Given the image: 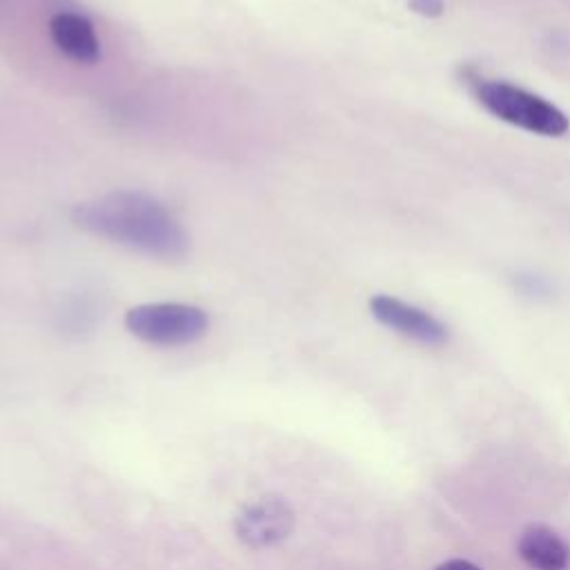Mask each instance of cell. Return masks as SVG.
I'll list each match as a JSON object with an SVG mask.
<instances>
[{"mask_svg":"<svg viewBox=\"0 0 570 570\" xmlns=\"http://www.w3.org/2000/svg\"><path fill=\"white\" fill-rule=\"evenodd\" d=\"M434 570H481V568H476L474 563L463 561V559H452V561L441 563V566H439V568H434Z\"/></svg>","mask_w":570,"mask_h":570,"instance_id":"cell-9","label":"cell"},{"mask_svg":"<svg viewBox=\"0 0 570 570\" xmlns=\"http://www.w3.org/2000/svg\"><path fill=\"white\" fill-rule=\"evenodd\" d=\"M294 525L292 508L278 497H265L240 510L236 534L249 548H267L283 541Z\"/></svg>","mask_w":570,"mask_h":570,"instance_id":"cell-5","label":"cell"},{"mask_svg":"<svg viewBox=\"0 0 570 570\" xmlns=\"http://www.w3.org/2000/svg\"><path fill=\"white\" fill-rule=\"evenodd\" d=\"M519 554L532 570H566L570 563L568 543L546 525H528L521 532Z\"/></svg>","mask_w":570,"mask_h":570,"instance_id":"cell-7","label":"cell"},{"mask_svg":"<svg viewBox=\"0 0 570 570\" xmlns=\"http://www.w3.org/2000/svg\"><path fill=\"white\" fill-rule=\"evenodd\" d=\"M474 98L499 120L510 122L514 127H521L525 131L539 134V136H563L570 127L568 116L548 102L546 98L521 89L510 82H497V80H472L470 82Z\"/></svg>","mask_w":570,"mask_h":570,"instance_id":"cell-2","label":"cell"},{"mask_svg":"<svg viewBox=\"0 0 570 570\" xmlns=\"http://www.w3.org/2000/svg\"><path fill=\"white\" fill-rule=\"evenodd\" d=\"M49 36L60 53L67 58L94 65L100 60V42L89 18L71 11H60L49 20Z\"/></svg>","mask_w":570,"mask_h":570,"instance_id":"cell-6","label":"cell"},{"mask_svg":"<svg viewBox=\"0 0 570 570\" xmlns=\"http://www.w3.org/2000/svg\"><path fill=\"white\" fill-rule=\"evenodd\" d=\"M407 7L410 11L425 18H436L443 13V0H410Z\"/></svg>","mask_w":570,"mask_h":570,"instance_id":"cell-8","label":"cell"},{"mask_svg":"<svg viewBox=\"0 0 570 570\" xmlns=\"http://www.w3.org/2000/svg\"><path fill=\"white\" fill-rule=\"evenodd\" d=\"M370 312L381 325L419 343L441 345L448 338V330L439 318L401 298L376 294L370 298Z\"/></svg>","mask_w":570,"mask_h":570,"instance_id":"cell-4","label":"cell"},{"mask_svg":"<svg viewBox=\"0 0 570 570\" xmlns=\"http://www.w3.org/2000/svg\"><path fill=\"white\" fill-rule=\"evenodd\" d=\"M71 220L96 236L160 261H183L189 236L174 214L154 196L118 189L100 198L78 203Z\"/></svg>","mask_w":570,"mask_h":570,"instance_id":"cell-1","label":"cell"},{"mask_svg":"<svg viewBox=\"0 0 570 570\" xmlns=\"http://www.w3.org/2000/svg\"><path fill=\"white\" fill-rule=\"evenodd\" d=\"M125 327L142 343L176 347L203 338L209 316L205 309L187 303H145L127 309Z\"/></svg>","mask_w":570,"mask_h":570,"instance_id":"cell-3","label":"cell"}]
</instances>
